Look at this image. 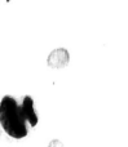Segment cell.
<instances>
[{
    "label": "cell",
    "mask_w": 128,
    "mask_h": 147,
    "mask_svg": "<svg viewBox=\"0 0 128 147\" xmlns=\"http://www.w3.org/2000/svg\"><path fill=\"white\" fill-rule=\"evenodd\" d=\"M69 61V54L65 49H57L48 57V63L53 67L65 66Z\"/></svg>",
    "instance_id": "7a4b0ae2"
},
{
    "label": "cell",
    "mask_w": 128,
    "mask_h": 147,
    "mask_svg": "<svg viewBox=\"0 0 128 147\" xmlns=\"http://www.w3.org/2000/svg\"><path fill=\"white\" fill-rule=\"evenodd\" d=\"M38 115L34 110V101L30 96H25L21 103L10 96L3 97L0 102V124L8 136L13 138H23L28 133V125L38 124Z\"/></svg>",
    "instance_id": "6da1fadb"
}]
</instances>
